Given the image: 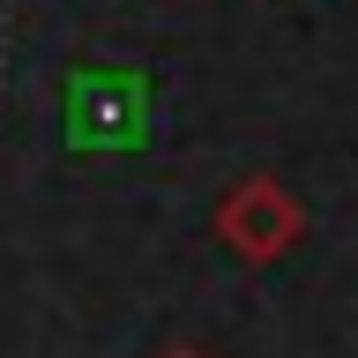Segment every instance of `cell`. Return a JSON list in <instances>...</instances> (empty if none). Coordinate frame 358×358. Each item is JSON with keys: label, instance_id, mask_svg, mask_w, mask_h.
<instances>
[{"label": "cell", "instance_id": "cell-1", "mask_svg": "<svg viewBox=\"0 0 358 358\" xmlns=\"http://www.w3.org/2000/svg\"><path fill=\"white\" fill-rule=\"evenodd\" d=\"M299 239H306V209H299V194H291L284 179L246 172L239 187H224V201H217V246L231 254V262L268 268V262H284Z\"/></svg>", "mask_w": 358, "mask_h": 358}, {"label": "cell", "instance_id": "cell-2", "mask_svg": "<svg viewBox=\"0 0 358 358\" xmlns=\"http://www.w3.org/2000/svg\"><path fill=\"white\" fill-rule=\"evenodd\" d=\"M164 358H209V351H164Z\"/></svg>", "mask_w": 358, "mask_h": 358}]
</instances>
